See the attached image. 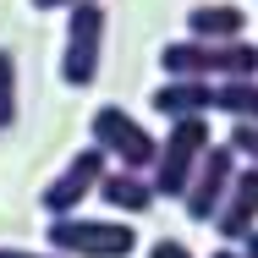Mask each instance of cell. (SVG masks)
<instances>
[{
	"label": "cell",
	"mask_w": 258,
	"mask_h": 258,
	"mask_svg": "<svg viewBox=\"0 0 258 258\" xmlns=\"http://www.w3.org/2000/svg\"><path fill=\"white\" fill-rule=\"evenodd\" d=\"M88 138H94V149H99L115 170H138V176H149L159 159V138L138 121V115H126L121 104H99L94 115H88Z\"/></svg>",
	"instance_id": "cell-2"
},
{
	"label": "cell",
	"mask_w": 258,
	"mask_h": 258,
	"mask_svg": "<svg viewBox=\"0 0 258 258\" xmlns=\"http://www.w3.org/2000/svg\"><path fill=\"white\" fill-rule=\"evenodd\" d=\"M258 231V165H242V176L231 181L225 204L214 214V236L231 247V242H247Z\"/></svg>",
	"instance_id": "cell-8"
},
{
	"label": "cell",
	"mask_w": 258,
	"mask_h": 258,
	"mask_svg": "<svg viewBox=\"0 0 258 258\" xmlns=\"http://www.w3.org/2000/svg\"><path fill=\"white\" fill-rule=\"evenodd\" d=\"M209 149H214V138H209V121H204V115H198V121H170V126H165V143H159V159H154V170H149L154 192L181 204Z\"/></svg>",
	"instance_id": "cell-3"
},
{
	"label": "cell",
	"mask_w": 258,
	"mask_h": 258,
	"mask_svg": "<svg viewBox=\"0 0 258 258\" xmlns=\"http://www.w3.org/2000/svg\"><path fill=\"white\" fill-rule=\"evenodd\" d=\"M165 77H192V83H236V77H258V44L247 39H176L159 50Z\"/></svg>",
	"instance_id": "cell-1"
},
{
	"label": "cell",
	"mask_w": 258,
	"mask_h": 258,
	"mask_svg": "<svg viewBox=\"0 0 258 258\" xmlns=\"http://www.w3.org/2000/svg\"><path fill=\"white\" fill-rule=\"evenodd\" d=\"M0 258H60V253H28V247H0Z\"/></svg>",
	"instance_id": "cell-17"
},
{
	"label": "cell",
	"mask_w": 258,
	"mask_h": 258,
	"mask_svg": "<svg viewBox=\"0 0 258 258\" xmlns=\"http://www.w3.org/2000/svg\"><path fill=\"white\" fill-rule=\"evenodd\" d=\"M231 149H236V159L242 165H258V126H247V121H231V138H225Z\"/></svg>",
	"instance_id": "cell-14"
},
{
	"label": "cell",
	"mask_w": 258,
	"mask_h": 258,
	"mask_svg": "<svg viewBox=\"0 0 258 258\" xmlns=\"http://www.w3.org/2000/svg\"><path fill=\"white\" fill-rule=\"evenodd\" d=\"M33 11H77V6H88V0H28Z\"/></svg>",
	"instance_id": "cell-16"
},
{
	"label": "cell",
	"mask_w": 258,
	"mask_h": 258,
	"mask_svg": "<svg viewBox=\"0 0 258 258\" xmlns=\"http://www.w3.org/2000/svg\"><path fill=\"white\" fill-rule=\"evenodd\" d=\"M149 258H198L187 242H176V236H159L154 247H149Z\"/></svg>",
	"instance_id": "cell-15"
},
{
	"label": "cell",
	"mask_w": 258,
	"mask_h": 258,
	"mask_svg": "<svg viewBox=\"0 0 258 258\" xmlns=\"http://www.w3.org/2000/svg\"><path fill=\"white\" fill-rule=\"evenodd\" d=\"M149 110L165 115V121H198L214 110V83H192V77H165L154 94H149Z\"/></svg>",
	"instance_id": "cell-9"
},
{
	"label": "cell",
	"mask_w": 258,
	"mask_h": 258,
	"mask_svg": "<svg viewBox=\"0 0 258 258\" xmlns=\"http://www.w3.org/2000/svg\"><path fill=\"white\" fill-rule=\"evenodd\" d=\"M104 28H110V17H104L99 0H88V6H77V11H72V22H66V50H60V83L88 88V83L99 77Z\"/></svg>",
	"instance_id": "cell-5"
},
{
	"label": "cell",
	"mask_w": 258,
	"mask_h": 258,
	"mask_svg": "<svg viewBox=\"0 0 258 258\" xmlns=\"http://www.w3.org/2000/svg\"><path fill=\"white\" fill-rule=\"evenodd\" d=\"M209 258H242V253H236V247H220V253H209Z\"/></svg>",
	"instance_id": "cell-19"
},
{
	"label": "cell",
	"mask_w": 258,
	"mask_h": 258,
	"mask_svg": "<svg viewBox=\"0 0 258 258\" xmlns=\"http://www.w3.org/2000/svg\"><path fill=\"white\" fill-rule=\"evenodd\" d=\"M104 176H110V159L88 143L83 154L66 159V165H60V176L44 187V198H39V204H44V214H50V220H72L88 198H99V181H104Z\"/></svg>",
	"instance_id": "cell-6"
},
{
	"label": "cell",
	"mask_w": 258,
	"mask_h": 258,
	"mask_svg": "<svg viewBox=\"0 0 258 258\" xmlns=\"http://www.w3.org/2000/svg\"><path fill=\"white\" fill-rule=\"evenodd\" d=\"M214 110L231 121L258 126V77H236V83H214Z\"/></svg>",
	"instance_id": "cell-12"
},
{
	"label": "cell",
	"mask_w": 258,
	"mask_h": 258,
	"mask_svg": "<svg viewBox=\"0 0 258 258\" xmlns=\"http://www.w3.org/2000/svg\"><path fill=\"white\" fill-rule=\"evenodd\" d=\"M187 33H192V39H214V44L242 39V33H247V11L231 6V0H204V6L187 11Z\"/></svg>",
	"instance_id": "cell-11"
},
{
	"label": "cell",
	"mask_w": 258,
	"mask_h": 258,
	"mask_svg": "<svg viewBox=\"0 0 258 258\" xmlns=\"http://www.w3.org/2000/svg\"><path fill=\"white\" fill-rule=\"evenodd\" d=\"M99 204L104 209H121V214H149V209L159 204V192H154L149 176H138V170H115V165H110V176L99 181Z\"/></svg>",
	"instance_id": "cell-10"
},
{
	"label": "cell",
	"mask_w": 258,
	"mask_h": 258,
	"mask_svg": "<svg viewBox=\"0 0 258 258\" xmlns=\"http://www.w3.org/2000/svg\"><path fill=\"white\" fill-rule=\"evenodd\" d=\"M242 258H258V231L247 236V242H242Z\"/></svg>",
	"instance_id": "cell-18"
},
{
	"label": "cell",
	"mask_w": 258,
	"mask_h": 258,
	"mask_svg": "<svg viewBox=\"0 0 258 258\" xmlns=\"http://www.w3.org/2000/svg\"><path fill=\"white\" fill-rule=\"evenodd\" d=\"M236 176H242L236 149H231V143H214L204 154V165H198V176H192V187H187V198H181V214H187L192 225H209V220L220 214V204H225V192H231Z\"/></svg>",
	"instance_id": "cell-7"
},
{
	"label": "cell",
	"mask_w": 258,
	"mask_h": 258,
	"mask_svg": "<svg viewBox=\"0 0 258 258\" xmlns=\"http://www.w3.org/2000/svg\"><path fill=\"white\" fill-rule=\"evenodd\" d=\"M44 242H50V253H60V258H126V253H138L132 220H94V214L50 220Z\"/></svg>",
	"instance_id": "cell-4"
},
{
	"label": "cell",
	"mask_w": 258,
	"mask_h": 258,
	"mask_svg": "<svg viewBox=\"0 0 258 258\" xmlns=\"http://www.w3.org/2000/svg\"><path fill=\"white\" fill-rule=\"evenodd\" d=\"M17 110H22V94H17V55L0 44V132L17 126Z\"/></svg>",
	"instance_id": "cell-13"
}]
</instances>
